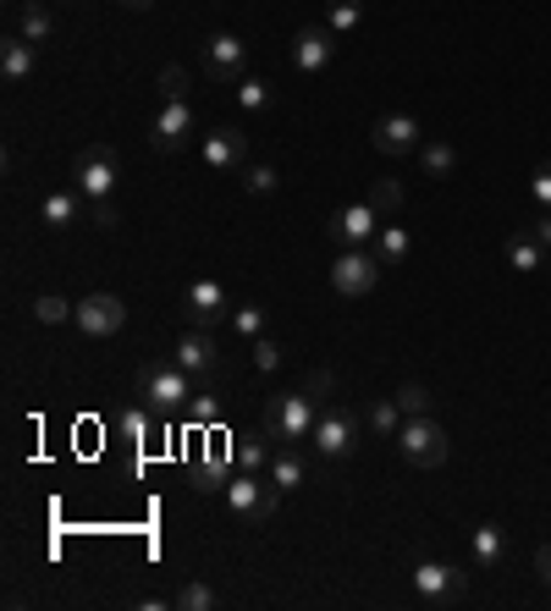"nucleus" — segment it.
I'll return each mask as SVG.
<instances>
[{
	"instance_id": "obj_7",
	"label": "nucleus",
	"mask_w": 551,
	"mask_h": 611,
	"mask_svg": "<svg viewBox=\"0 0 551 611\" xmlns=\"http://www.w3.org/2000/svg\"><path fill=\"white\" fill-rule=\"evenodd\" d=\"M194 132H199V110L188 99H166L155 127H150V149H155V155H177V149L194 143Z\"/></svg>"
},
{
	"instance_id": "obj_42",
	"label": "nucleus",
	"mask_w": 551,
	"mask_h": 611,
	"mask_svg": "<svg viewBox=\"0 0 551 611\" xmlns=\"http://www.w3.org/2000/svg\"><path fill=\"white\" fill-rule=\"evenodd\" d=\"M121 7H127V12H150V7H155V0H121Z\"/></svg>"
},
{
	"instance_id": "obj_30",
	"label": "nucleus",
	"mask_w": 551,
	"mask_h": 611,
	"mask_svg": "<svg viewBox=\"0 0 551 611\" xmlns=\"http://www.w3.org/2000/svg\"><path fill=\"white\" fill-rule=\"evenodd\" d=\"M172 606H183V611H215L221 595H215L210 584H183V589L172 595Z\"/></svg>"
},
{
	"instance_id": "obj_18",
	"label": "nucleus",
	"mask_w": 551,
	"mask_h": 611,
	"mask_svg": "<svg viewBox=\"0 0 551 611\" xmlns=\"http://www.w3.org/2000/svg\"><path fill=\"white\" fill-rule=\"evenodd\" d=\"M34 67H39V45H28L23 34H12L7 45H0V78H7V83L34 78Z\"/></svg>"
},
{
	"instance_id": "obj_29",
	"label": "nucleus",
	"mask_w": 551,
	"mask_h": 611,
	"mask_svg": "<svg viewBox=\"0 0 551 611\" xmlns=\"http://www.w3.org/2000/svg\"><path fill=\"white\" fill-rule=\"evenodd\" d=\"M72 309H78V303H67V297H56V292L34 297V320H39V326H67Z\"/></svg>"
},
{
	"instance_id": "obj_43",
	"label": "nucleus",
	"mask_w": 551,
	"mask_h": 611,
	"mask_svg": "<svg viewBox=\"0 0 551 611\" xmlns=\"http://www.w3.org/2000/svg\"><path fill=\"white\" fill-rule=\"evenodd\" d=\"M546 270H551V254H546Z\"/></svg>"
},
{
	"instance_id": "obj_1",
	"label": "nucleus",
	"mask_w": 551,
	"mask_h": 611,
	"mask_svg": "<svg viewBox=\"0 0 551 611\" xmlns=\"http://www.w3.org/2000/svg\"><path fill=\"white\" fill-rule=\"evenodd\" d=\"M315 419H320V391L315 386L282 391V397H270V408H265V435L282 440V446H298V440L315 435Z\"/></svg>"
},
{
	"instance_id": "obj_41",
	"label": "nucleus",
	"mask_w": 551,
	"mask_h": 611,
	"mask_svg": "<svg viewBox=\"0 0 551 611\" xmlns=\"http://www.w3.org/2000/svg\"><path fill=\"white\" fill-rule=\"evenodd\" d=\"M535 573L551 584V545H540V551H535Z\"/></svg>"
},
{
	"instance_id": "obj_8",
	"label": "nucleus",
	"mask_w": 551,
	"mask_h": 611,
	"mask_svg": "<svg viewBox=\"0 0 551 611\" xmlns=\"http://www.w3.org/2000/svg\"><path fill=\"white\" fill-rule=\"evenodd\" d=\"M116 155L105 143H94V149H83L78 155V193L89 199V204H105V199H116Z\"/></svg>"
},
{
	"instance_id": "obj_26",
	"label": "nucleus",
	"mask_w": 551,
	"mask_h": 611,
	"mask_svg": "<svg viewBox=\"0 0 551 611\" xmlns=\"http://www.w3.org/2000/svg\"><path fill=\"white\" fill-rule=\"evenodd\" d=\"M243 342H259L265 337V309H259V303H232V320H226Z\"/></svg>"
},
{
	"instance_id": "obj_31",
	"label": "nucleus",
	"mask_w": 551,
	"mask_h": 611,
	"mask_svg": "<svg viewBox=\"0 0 551 611\" xmlns=\"http://www.w3.org/2000/svg\"><path fill=\"white\" fill-rule=\"evenodd\" d=\"M364 199H370V204H375V210H380L386 221H391V215L402 210V188H397L391 177H380V183H370V193H364Z\"/></svg>"
},
{
	"instance_id": "obj_20",
	"label": "nucleus",
	"mask_w": 551,
	"mask_h": 611,
	"mask_svg": "<svg viewBox=\"0 0 551 611\" xmlns=\"http://www.w3.org/2000/svg\"><path fill=\"white\" fill-rule=\"evenodd\" d=\"M413 155H420L425 177H436V183H447V177L458 172V149H453L447 138H425L420 149H413Z\"/></svg>"
},
{
	"instance_id": "obj_27",
	"label": "nucleus",
	"mask_w": 551,
	"mask_h": 611,
	"mask_svg": "<svg viewBox=\"0 0 551 611\" xmlns=\"http://www.w3.org/2000/svg\"><path fill=\"white\" fill-rule=\"evenodd\" d=\"M507 265H513V270H540L546 254H540V243H535L529 232H513V237H507Z\"/></svg>"
},
{
	"instance_id": "obj_5",
	"label": "nucleus",
	"mask_w": 551,
	"mask_h": 611,
	"mask_svg": "<svg viewBox=\"0 0 551 611\" xmlns=\"http://www.w3.org/2000/svg\"><path fill=\"white\" fill-rule=\"evenodd\" d=\"M309 440H315V451L326 457V463H342V457H353V446H359V419L342 402H331V408H320Z\"/></svg>"
},
{
	"instance_id": "obj_3",
	"label": "nucleus",
	"mask_w": 551,
	"mask_h": 611,
	"mask_svg": "<svg viewBox=\"0 0 551 611\" xmlns=\"http://www.w3.org/2000/svg\"><path fill=\"white\" fill-rule=\"evenodd\" d=\"M397 451L408 457L413 469H442L447 463V430L436 424V413H420V419H402V430H397Z\"/></svg>"
},
{
	"instance_id": "obj_13",
	"label": "nucleus",
	"mask_w": 551,
	"mask_h": 611,
	"mask_svg": "<svg viewBox=\"0 0 551 611\" xmlns=\"http://www.w3.org/2000/svg\"><path fill=\"white\" fill-rule=\"evenodd\" d=\"M375 281H380V259H375V254H364V248H342V254H337L331 286H337L342 297H364V292H375Z\"/></svg>"
},
{
	"instance_id": "obj_17",
	"label": "nucleus",
	"mask_w": 551,
	"mask_h": 611,
	"mask_svg": "<svg viewBox=\"0 0 551 611\" xmlns=\"http://www.w3.org/2000/svg\"><path fill=\"white\" fill-rule=\"evenodd\" d=\"M194 380H210L215 375V364H221V353H215V337L210 331H199V326H188L183 337H177V353H172Z\"/></svg>"
},
{
	"instance_id": "obj_28",
	"label": "nucleus",
	"mask_w": 551,
	"mask_h": 611,
	"mask_svg": "<svg viewBox=\"0 0 551 611\" xmlns=\"http://www.w3.org/2000/svg\"><path fill=\"white\" fill-rule=\"evenodd\" d=\"M364 419H370V430H375V435H397L408 413L397 408V397H386V402H370V413H364Z\"/></svg>"
},
{
	"instance_id": "obj_12",
	"label": "nucleus",
	"mask_w": 551,
	"mask_h": 611,
	"mask_svg": "<svg viewBox=\"0 0 551 611\" xmlns=\"http://www.w3.org/2000/svg\"><path fill=\"white\" fill-rule=\"evenodd\" d=\"M370 143L380 149V155H413V149L425 143V127H420V116H408V110H386L370 127Z\"/></svg>"
},
{
	"instance_id": "obj_36",
	"label": "nucleus",
	"mask_w": 551,
	"mask_h": 611,
	"mask_svg": "<svg viewBox=\"0 0 551 611\" xmlns=\"http://www.w3.org/2000/svg\"><path fill=\"white\" fill-rule=\"evenodd\" d=\"M254 369H259V375H276V369H282V342L259 337V342H254Z\"/></svg>"
},
{
	"instance_id": "obj_21",
	"label": "nucleus",
	"mask_w": 551,
	"mask_h": 611,
	"mask_svg": "<svg viewBox=\"0 0 551 611\" xmlns=\"http://www.w3.org/2000/svg\"><path fill=\"white\" fill-rule=\"evenodd\" d=\"M270 480H276V491H298V485H309V463L293 451V446H282L270 457V469H265Z\"/></svg>"
},
{
	"instance_id": "obj_39",
	"label": "nucleus",
	"mask_w": 551,
	"mask_h": 611,
	"mask_svg": "<svg viewBox=\"0 0 551 611\" xmlns=\"http://www.w3.org/2000/svg\"><path fill=\"white\" fill-rule=\"evenodd\" d=\"M188 413H194L199 424H215V413H221V408H215V397H199V391H194V402H188Z\"/></svg>"
},
{
	"instance_id": "obj_2",
	"label": "nucleus",
	"mask_w": 551,
	"mask_h": 611,
	"mask_svg": "<svg viewBox=\"0 0 551 611\" xmlns=\"http://www.w3.org/2000/svg\"><path fill=\"white\" fill-rule=\"evenodd\" d=\"M138 397H144L155 413H183L194 402V375L172 359V364H150L138 375Z\"/></svg>"
},
{
	"instance_id": "obj_33",
	"label": "nucleus",
	"mask_w": 551,
	"mask_h": 611,
	"mask_svg": "<svg viewBox=\"0 0 551 611\" xmlns=\"http://www.w3.org/2000/svg\"><path fill=\"white\" fill-rule=\"evenodd\" d=\"M431 402H436V397H431V391H425L420 380H408V386L397 391V408H402L408 419H420V413H431Z\"/></svg>"
},
{
	"instance_id": "obj_37",
	"label": "nucleus",
	"mask_w": 551,
	"mask_h": 611,
	"mask_svg": "<svg viewBox=\"0 0 551 611\" xmlns=\"http://www.w3.org/2000/svg\"><path fill=\"white\" fill-rule=\"evenodd\" d=\"M529 199H535V210H551V161L535 166V177H529Z\"/></svg>"
},
{
	"instance_id": "obj_32",
	"label": "nucleus",
	"mask_w": 551,
	"mask_h": 611,
	"mask_svg": "<svg viewBox=\"0 0 551 611\" xmlns=\"http://www.w3.org/2000/svg\"><path fill=\"white\" fill-rule=\"evenodd\" d=\"M270 99H276V94H270L265 78H243V83H237V105H243V110H270Z\"/></svg>"
},
{
	"instance_id": "obj_22",
	"label": "nucleus",
	"mask_w": 551,
	"mask_h": 611,
	"mask_svg": "<svg viewBox=\"0 0 551 611\" xmlns=\"http://www.w3.org/2000/svg\"><path fill=\"white\" fill-rule=\"evenodd\" d=\"M370 254L380 259V265H402L408 254H413V237L397 226V221H386L380 232H375V243H370Z\"/></svg>"
},
{
	"instance_id": "obj_19",
	"label": "nucleus",
	"mask_w": 551,
	"mask_h": 611,
	"mask_svg": "<svg viewBox=\"0 0 551 611\" xmlns=\"http://www.w3.org/2000/svg\"><path fill=\"white\" fill-rule=\"evenodd\" d=\"M83 193L78 188H56V193H45V204H39V221L50 226V232H61V226H72L78 215H83Z\"/></svg>"
},
{
	"instance_id": "obj_35",
	"label": "nucleus",
	"mask_w": 551,
	"mask_h": 611,
	"mask_svg": "<svg viewBox=\"0 0 551 611\" xmlns=\"http://www.w3.org/2000/svg\"><path fill=\"white\" fill-rule=\"evenodd\" d=\"M270 446L265 440H237V469H248V474H259V469H270Z\"/></svg>"
},
{
	"instance_id": "obj_11",
	"label": "nucleus",
	"mask_w": 551,
	"mask_h": 611,
	"mask_svg": "<svg viewBox=\"0 0 551 611\" xmlns=\"http://www.w3.org/2000/svg\"><path fill=\"white\" fill-rule=\"evenodd\" d=\"M413 589H420V600H431V606H458L469 595V573H458L447 562H420L413 567Z\"/></svg>"
},
{
	"instance_id": "obj_10",
	"label": "nucleus",
	"mask_w": 551,
	"mask_h": 611,
	"mask_svg": "<svg viewBox=\"0 0 551 611\" xmlns=\"http://www.w3.org/2000/svg\"><path fill=\"white\" fill-rule=\"evenodd\" d=\"M386 226V215L370 204V199H359V204H342L337 215H331V243H342V248H364V243H375V232Z\"/></svg>"
},
{
	"instance_id": "obj_4",
	"label": "nucleus",
	"mask_w": 551,
	"mask_h": 611,
	"mask_svg": "<svg viewBox=\"0 0 551 611\" xmlns=\"http://www.w3.org/2000/svg\"><path fill=\"white\" fill-rule=\"evenodd\" d=\"M226 507H232V518H243V524H265L270 513H276V502H282V491H276V480L270 474H232L226 485Z\"/></svg>"
},
{
	"instance_id": "obj_40",
	"label": "nucleus",
	"mask_w": 551,
	"mask_h": 611,
	"mask_svg": "<svg viewBox=\"0 0 551 611\" xmlns=\"http://www.w3.org/2000/svg\"><path fill=\"white\" fill-rule=\"evenodd\" d=\"M89 215H94V226H99V232H110V226H116V199H105V204H89Z\"/></svg>"
},
{
	"instance_id": "obj_38",
	"label": "nucleus",
	"mask_w": 551,
	"mask_h": 611,
	"mask_svg": "<svg viewBox=\"0 0 551 611\" xmlns=\"http://www.w3.org/2000/svg\"><path fill=\"white\" fill-rule=\"evenodd\" d=\"M161 94H166V99H188V72H183V67H166V72H161Z\"/></svg>"
},
{
	"instance_id": "obj_16",
	"label": "nucleus",
	"mask_w": 551,
	"mask_h": 611,
	"mask_svg": "<svg viewBox=\"0 0 551 611\" xmlns=\"http://www.w3.org/2000/svg\"><path fill=\"white\" fill-rule=\"evenodd\" d=\"M199 149H204V166H210V172H237V166H248V132H243V127H210Z\"/></svg>"
},
{
	"instance_id": "obj_15",
	"label": "nucleus",
	"mask_w": 551,
	"mask_h": 611,
	"mask_svg": "<svg viewBox=\"0 0 551 611\" xmlns=\"http://www.w3.org/2000/svg\"><path fill=\"white\" fill-rule=\"evenodd\" d=\"M204 67H210V78L215 83H243L248 78V45L237 39V34H210L204 39Z\"/></svg>"
},
{
	"instance_id": "obj_9",
	"label": "nucleus",
	"mask_w": 551,
	"mask_h": 611,
	"mask_svg": "<svg viewBox=\"0 0 551 611\" xmlns=\"http://www.w3.org/2000/svg\"><path fill=\"white\" fill-rule=\"evenodd\" d=\"M183 315H188V326L215 331L221 320H232V297H226V286H221L215 275H204V281H194V286H188V297H183Z\"/></svg>"
},
{
	"instance_id": "obj_6",
	"label": "nucleus",
	"mask_w": 551,
	"mask_h": 611,
	"mask_svg": "<svg viewBox=\"0 0 551 611\" xmlns=\"http://www.w3.org/2000/svg\"><path fill=\"white\" fill-rule=\"evenodd\" d=\"M72 326H78L83 337L105 342V337H116V331L127 326V303H121L116 292H89V297H78V309H72Z\"/></svg>"
},
{
	"instance_id": "obj_34",
	"label": "nucleus",
	"mask_w": 551,
	"mask_h": 611,
	"mask_svg": "<svg viewBox=\"0 0 551 611\" xmlns=\"http://www.w3.org/2000/svg\"><path fill=\"white\" fill-rule=\"evenodd\" d=\"M282 188V177H276V166H243V193H276Z\"/></svg>"
},
{
	"instance_id": "obj_25",
	"label": "nucleus",
	"mask_w": 551,
	"mask_h": 611,
	"mask_svg": "<svg viewBox=\"0 0 551 611\" xmlns=\"http://www.w3.org/2000/svg\"><path fill=\"white\" fill-rule=\"evenodd\" d=\"M359 23H364V0H331V7H326V28L337 39H348Z\"/></svg>"
},
{
	"instance_id": "obj_23",
	"label": "nucleus",
	"mask_w": 551,
	"mask_h": 611,
	"mask_svg": "<svg viewBox=\"0 0 551 611\" xmlns=\"http://www.w3.org/2000/svg\"><path fill=\"white\" fill-rule=\"evenodd\" d=\"M17 34H23L28 45H45V39L56 34V17H50L45 0H28V7H17Z\"/></svg>"
},
{
	"instance_id": "obj_24",
	"label": "nucleus",
	"mask_w": 551,
	"mask_h": 611,
	"mask_svg": "<svg viewBox=\"0 0 551 611\" xmlns=\"http://www.w3.org/2000/svg\"><path fill=\"white\" fill-rule=\"evenodd\" d=\"M469 545H474V567H485V573H491V567H502V556H507V540H502V529H496V524H480Z\"/></svg>"
},
{
	"instance_id": "obj_14",
	"label": "nucleus",
	"mask_w": 551,
	"mask_h": 611,
	"mask_svg": "<svg viewBox=\"0 0 551 611\" xmlns=\"http://www.w3.org/2000/svg\"><path fill=\"white\" fill-rule=\"evenodd\" d=\"M337 50H342V39L320 23V28H298L293 34V67L304 72V78H320L331 61H337Z\"/></svg>"
}]
</instances>
